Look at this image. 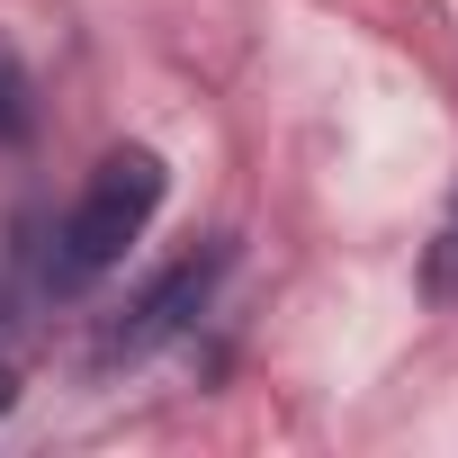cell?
<instances>
[{
    "mask_svg": "<svg viewBox=\"0 0 458 458\" xmlns=\"http://www.w3.org/2000/svg\"><path fill=\"white\" fill-rule=\"evenodd\" d=\"M162 198H171V171H162V153L153 144H117L90 180H81V198H72V216L55 225V252H46V288L55 297H81L90 279H108L135 243H144V225L162 216Z\"/></svg>",
    "mask_w": 458,
    "mask_h": 458,
    "instance_id": "cell-1",
    "label": "cell"
},
{
    "mask_svg": "<svg viewBox=\"0 0 458 458\" xmlns=\"http://www.w3.org/2000/svg\"><path fill=\"white\" fill-rule=\"evenodd\" d=\"M225 261H234L225 243H216V252H198V261H171V270H162V279H153V288L126 306V324H108V342H99V351H108V360H144V351L180 342V333H189V324L216 306Z\"/></svg>",
    "mask_w": 458,
    "mask_h": 458,
    "instance_id": "cell-2",
    "label": "cell"
},
{
    "mask_svg": "<svg viewBox=\"0 0 458 458\" xmlns=\"http://www.w3.org/2000/svg\"><path fill=\"white\" fill-rule=\"evenodd\" d=\"M0 135H28V108H19V72L0 64Z\"/></svg>",
    "mask_w": 458,
    "mask_h": 458,
    "instance_id": "cell-3",
    "label": "cell"
},
{
    "mask_svg": "<svg viewBox=\"0 0 458 458\" xmlns=\"http://www.w3.org/2000/svg\"><path fill=\"white\" fill-rule=\"evenodd\" d=\"M10 404H19V377H10V369H0V413H10Z\"/></svg>",
    "mask_w": 458,
    "mask_h": 458,
    "instance_id": "cell-4",
    "label": "cell"
},
{
    "mask_svg": "<svg viewBox=\"0 0 458 458\" xmlns=\"http://www.w3.org/2000/svg\"><path fill=\"white\" fill-rule=\"evenodd\" d=\"M449 243H458V207H449Z\"/></svg>",
    "mask_w": 458,
    "mask_h": 458,
    "instance_id": "cell-5",
    "label": "cell"
}]
</instances>
